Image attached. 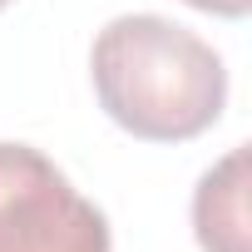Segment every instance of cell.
<instances>
[{
	"mask_svg": "<svg viewBox=\"0 0 252 252\" xmlns=\"http://www.w3.org/2000/svg\"><path fill=\"white\" fill-rule=\"evenodd\" d=\"M89 74L99 109L124 134L183 144L208 134L227 104L222 55L163 15H119L94 35Z\"/></svg>",
	"mask_w": 252,
	"mask_h": 252,
	"instance_id": "cell-1",
	"label": "cell"
},
{
	"mask_svg": "<svg viewBox=\"0 0 252 252\" xmlns=\"http://www.w3.org/2000/svg\"><path fill=\"white\" fill-rule=\"evenodd\" d=\"M193 232L203 252H247V144L222 154L198 178Z\"/></svg>",
	"mask_w": 252,
	"mask_h": 252,
	"instance_id": "cell-3",
	"label": "cell"
},
{
	"mask_svg": "<svg viewBox=\"0 0 252 252\" xmlns=\"http://www.w3.org/2000/svg\"><path fill=\"white\" fill-rule=\"evenodd\" d=\"M193 10H208V15H222V20H242L252 10V0H183Z\"/></svg>",
	"mask_w": 252,
	"mask_h": 252,
	"instance_id": "cell-4",
	"label": "cell"
},
{
	"mask_svg": "<svg viewBox=\"0 0 252 252\" xmlns=\"http://www.w3.org/2000/svg\"><path fill=\"white\" fill-rule=\"evenodd\" d=\"M5 5H10V0H0V10H5Z\"/></svg>",
	"mask_w": 252,
	"mask_h": 252,
	"instance_id": "cell-5",
	"label": "cell"
},
{
	"mask_svg": "<svg viewBox=\"0 0 252 252\" xmlns=\"http://www.w3.org/2000/svg\"><path fill=\"white\" fill-rule=\"evenodd\" d=\"M109 218L30 144H0V252H109Z\"/></svg>",
	"mask_w": 252,
	"mask_h": 252,
	"instance_id": "cell-2",
	"label": "cell"
}]
</instances>
